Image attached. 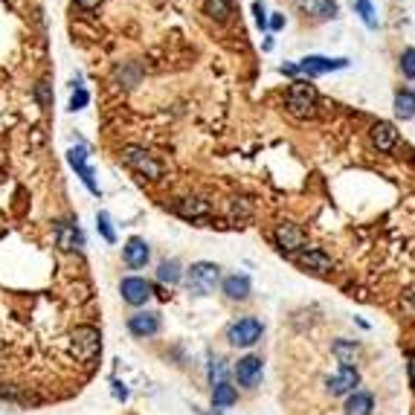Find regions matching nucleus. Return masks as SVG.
I'll return each mask as SVG.
<instances>
[{
  "label": "nucleus",
  "mask_w": 415,
  "mask_h": 415,
  "mask_svg": "<svg viewBox=\"0 0 415 415\" xmlns=\"http://www.w3.org/2000/svg\"><path fill=\"white\" fill-rule=\"evenodd\" d=\"M285 108L290 116L297 119H311L316 113V87L305 79H297L290 82L287 87V96H285Z\"/></svg>",
  "instance_id": "f257e3e1"
},
{
  "label": "nucleus",
  "mask_w": 415,
  "mask_h": 415,
  "mask_svg": "<svg viewBox=\"0 0 415 415\" xmlns=\"http://www.w3.org/2000/svg\"><path fill=\"white\" fill-rule=\"evenodd\" d=\"M87 102H90V93L85 87H76V90H73V96H70V111H82Z\"/></svg>",
  "instance_id": "c85d7f7f"
},
{
  "label": "nucleus",
  "mask_w": 415,
  "mask_h": 415,
  "mask_svg": "<svg viewBox=\"0 0 415 415\" xmlns=\"http://www.w3.org/2000/svg\"><path fill=\"white\" fill-rule=\"evenodd\" d=\"M204 12L215 18L218 23H224L233 15V6H230V0H204Z\"/></svg>",
  "instance_id": "b1692460"
},
{
  "label": "nucleus",
  "mask_w": 415,
  "mask_h": 415,
  "mask_svg": "<svg viewBox=\"0 0 415 415\" xmlns=\"http://www.w3.org/2000/svg\"><path fill=\"white\" fill-rule=\"evenodd\" d=\"M357 383H360V372L354 366H340L337 375L326 380V389H328V395L340 398V395H352Z\"/></svg>",
  "instance_id": "9d476101"
},
{
  "label": "nucleus",
  "mask_w": 415,
  "mask_h": 415,
  "mask_svg": "<svg viewBox=\"0 0 415 415\" xmlns=\"http://www.w3.org/2000/svg\"><path fill=\"white\" fill-rule=\"evenodd\" d=\"M299 6L308 9L316 18H334L337 15V4H334V0H299Z\"/></svg>",
  "instance_id": "4be33fe9"
},
{
  "label": "nucleus",
  "mask_w": 415,
  "mask_h": 415,
  "mask_svg": "<svg viewBox=\"0 0 415 415\" xmlns=\"http://www.w3.org/2000/svg\"><path fill=\"white\" fill-rule=\"evenodd\" d=\"M357 12L363 18V23L369 30H378V18H375V9H372V0H357Z\"/></svg>",
  "instance_id": "bb28decb"
},
{
  "label": "nucleus",
  "mask_w": 415,
  "mask_h": 415,
  "mask_svg": "<svg viewBox=\"0 0 415 415\" xmlns=\"http://www.w3.org/2000/svg\"><path fill=\"white\" fill-rule=\"evenodd\" d=\"M253 12H256V23L261 30H267V15H264V0H256L253 4Z\"/></svg>",
  "instance_id": "7c9ffc66"
},
{
  "label": "nucleus",
  "mask_w": 415,
  "mask_h": 415,
  "mask_svg": "<svg viewBox=\"0 0 415 415\" xmlns=\"http://www.w3.org/2000/svg\"><path fill=\"white\" fill-rule=\"evenodd\" d=\"M56 238H58V247L61 250H79V247H85V235H82V230L76 227V224H70V221H58L56 224Z\"/></svg>",
  "instance_id": "f3484780"
},
{
  "label": "nucleus",
  "mask_w": 415,
  "mask_h": 415,
  "mask_svg": "<svg viewBox=\"0 0 415 415\" xmlns=\"http://www.w3.org/2000/svg\"><path fill=\"white\" fill-rule=\"evenodd\" d=\"M297 261L305 267V271H314V273H328L331 267H334L331 256H328L326 250H320V247H305V250H299V253H297Z\"/></svg>",
  "instance_id": "4468645a"
},
{
  "label": "nucleus",
  "mask_w": 415,
  "mask_h": 415,
  "mask_svg": "<svg viewBox=\"0 0 415 415\" xmlns=\"http://www.w3.org/2000/svg\"><path fill=\"white\" fill-rule=\"evenodd\" d=\"M369 137H372V145L378 151H392L398 145V131H395L392 122H375Z\"/></svg>",
  "instance_id": "dca6fc26"
},
{
  "label": "nucleus",
  "mask_w": 415,
  "mask_h": 415,
  "mask_svg": "<svg viewBox=\"0 0 415 415\" xmlns=\"http://www.w3.org/2000/svg\"><path fill=\"white\" fill-rule=\"evenodd\" d=\"M67 160H70L73 168H76V175L82 178V183L90 189V194H96V198H99L102 189H99V183H96V175H93V168H90V163H87V149H85V145H76V149H70V151H67Z\"/></svg>",
  "instance_id": "6e6552de"
},
{
  "label": "nucleus",
  "mask_w": 415,
  "mask_h": 415,
  "mask_svg": "<svg viewBox=\"0 0 415 415\" xmlns=\"http://www.w3.org/2000/svg\"><path fill=\"white\" fill-rule=\"evenodd\" d=\"M172 212H178L180 218H186V221H201V218H209V204L201 201V198H183L172 206Z\"/></svg>",
  "instance_id": "a211bd4d"
},
{
  "label": "nucleus",
  "mask_w": 415,
  "mask_h": 415,
  "mask_svg": "<svg viewBox=\"0 0 415 415\" xmlns=\"http://www.w3.org/2000/svg\"><path fill=\"white\" fill-rule=\"evenodd\" d=\"M409 383L415 386V352L409 354Z\"/></svg>",
  "instance_id": "c9c22d12"
},
{
  "label": "nucleus",
  "mask_w": 415,
  "mask_h": 415,
  "mask_svg": "<svg viewBox=\"0 0 415 415\" xmlns=\"http://www.w3.org/2000/svg\"><path fill=\"white\" fill-rule=\"evenodd\" d=\"M395 113L401 119H412L415 116V93H409V90L395 93Z\"/></svg>",
  "instance_id": "393cba45"
},
{
  "label": "nucleus",
  "mask_w": 415,
  "mask_h": 415,
  "mask_svg": "<svg viewBox=\"0 0 415 415\" xmlns=\"http://www.w3.org/2000/svg\"><path fill=\"white\" fill-rule=\"evenodd\" d=\"M273 238H276V247L282 253H299V250H305V233L297 224H287V221L279 224L276 233H273Z\"/></svg>",
  "instance_id": "9b49d317"
},
{
  "label": "nucleus",
  "mask_w": 415,
  "mask_h": 415,
  "mask_svg": "<svg viewBox=\"0 0 415 415\" xmlns=\"http://www.w3.org/2000/svg\"><path fill=\"white\" fill-rule=\"evenodd\" d=\"M261 334H264V326H261V320H256V316H241V320H235L227 328V340H230V346H235V349L256 346L261 340Z\"/></svg>",
  "instance_id": "20e7f679"
},
{
  "label": "nucleus",
  "mask_w": 415,
  "mask_h": 415,
  "mask_svg": "<svg viewBox=\"0 0 415 415\" xmlns=\"http://www.w3.org/2000/svg\"><path fill=\"white\" fill-rule=\"evenodd\" d=\"M401 308H404L409 316H415V285H412V287H407L404 294H401Z\"/></svg>",
  "instance_id": "c756f323"
},
{
  "label": "nucleus",
  "mask_w": 415,
  "mask_h": 415,
  "mask_svg": "<svg viewBox=\"0 0 415 415\" xmlns=\"http://www.w3.org/2000/svg\"><path fill=\"white\" fill-rule=\"evenodd\" d=\"M331 352H334V357L340 360V366H352L354 357H357V352H360V346H357V343H349V340H337Z\"/></svg>",
  "instance_id": "5701e85b"
},
{
  "label": "nucleus",
  "mask_w": 415,
  "mask_h": 415,
  "mask_svg": "<svg viewBox=\"0 0 415 415\" xmlns=\"http://www.w3.org/2000/svg\"><path fill=\"white\" fill-rule=\"evenodd\" d=\"M180 279H183V271H180V261H178V259L160 261V267H157V282H163V285H178Z\"/></svg>",
  "instance_id": "412c9836"
},
{
  "label": "nucleus",
  "mask_w": 415,
  "mask_h": 415,
  "mask_svg": "<svg viewBox=\"0 0 415 415\" xmlns=\"http://www.w3.org/2000/svg\"><path fill=\"white\" fill-rule=\"evenodd\" d=\"M122 163H125L131 172H137L142 180H160L166 172L163 160H157L151 151L140 149V145H125V149H122Z\"/></svg>",
  "instance_id": "f03ea898"
},
{
  "label": "nucleus",
  "mask_w": 415,
  "mask_h": 415,
  "mask_svg": "<svg viewBox=\"0 0 415 415\" xmlns=\"http://www.w3.org/2000/svg\"><path fill=\"white\" fill-rule=\"evenodd\" d=\"M128 331L137 340H149V337L160 334V314L157 311H140V314L128 316Z\"/></svg>",
  "instance_id": "f8f14e48"
},
{
  "label": "nucleus",
  "mask_w": 415,
  "mask_h": 415,
  "mask_svg": "<svg viewBox=\"0 0 415 415\" xmlns=\"http://www.w3.org/2000/svg\"><path fill=\"white\" fill-rule=\"evenodd\" d=\"M119 294H122V299H125L128 305L140 308V305H145L154 297V285L149 279H142V276H128V279H122Z\"/></svg>",
  "instance_id": "423d86ee"
},
{
  "label": "nucleus",
  "mask_w": 415,
  "mask_h": 415,
  "mask_svg": "<svg viewBox=\"0 0 415 415\" xmlns=\"http://www.w3.org/2000/svg\"><path fill=\"white\" fill-rule=\"evenodd\" d=\"M186 285L192 294L209 297V294H215V287L221 285V267L215 261H194L186 271Z\"/></svg>",
  "instance_id": "7ed1b4c3"
},
{
  "label": "nucleus",
  "mask_w": 415,
  "mask_h": 415,
  "mask_svg": "<svg viewBox=\"0 0 415 415\" xmlns=\"http://www.w3.org/2000/svg\"><path fill=\"white\" fill-rule=\"evenodd\" d=\"M235 401H238V392H235L233 383L221 380V383L212 386V407H215V409H227V407H233Z\"/></svg>",
  "instance_id": "aec40b11"
},
{
  "label": "nucleus",
  "mask_w": 415,
  "mask_h": 415,
  "mask_svg": "<svg viewBox=\"0 0 415 415\" xmlns=\"http://www.w3.org/2000/svg\"><path fill=\"white\" fill-rule=\"evenodd\" d=\"M96 230L102 233V238H105L108 244L116 241V233H113V224H111V215H108V212H99V215H96Z\"/></svg>",
  "instance_id": "a878e982"
},
{
  "label": "nucleus",
  "mask_w": 415,
  "mask_h": 415,
  "mask_svg": "<svg viewBox=\"0 0 415 415\" xmlns=\"http://www.w3.org/2000/svg\"><path fill=\"white\" fill-rule=\"evenodd\" d=\"M35 99H38L41 105L50 102V99H47V82H38V87H35Z\"/></svg>",
  "instance_id": "473e14b6"
},
{
  "label": "nucleus",
  "mask_w": 415,
  "mask_h": 415,
  "mask_svg": "<svg viewBox=\"0 0 415 415\" xmlns=\"http://www.w3.org/2000/svg\"><path fill=\"white\" fill-rule=\"evenodd\" d=\"M261 357L259 354H244L235 366H233V375H235V380H238V386H244V389H256L259 383H261Z\"/></svg>",
  "instance_id": "0eeeda50"
},
{
  "label": "nucleus",
  "mask_w": 415,
  "mask_h": 415,
  "mask_svg": "<svg viewBox=\"0 0 415 415\" xmlns=\"http://www.w3.org/2000/svg\"><path fill=\"white\" fill-rule=\"evenodd\" d=\"M401 73L407 79H415V50H412V47L401 53Z\"/></svg>",
  "instance_id": "cd10ccee"
},
{
  "label": "nucleus",
  "mask_w": 415,
  "mask_h": 415,
  "mask_svg": "<svg viewBox=\"0 0 415 415\" xmlns=\"http://www.w3.org/2000/svg\"><path fill=\"white\" fill-rule=\"evenodd\" d=\"M99 349H102V340H99V331H96L93 326H79L76 331H73V354H76L82 363H93Z\"/></svg>",
  "instance_id": "39448f33"
},
{
  "label": "nucleus",
  "mask_w": 415,
  "mask_h": 415,
  "mask_svg": "<svg viewBox=\"0 0 415 415\" xmlns=\"http://www.w3.org/2000/svg\"><path fill=\"white\" fill-rule=\"evenodd\" d=\"M122 259H125V264L131 267V271H140V267L149 264L151 250H149V244H145V238H140V235L128 238L125 247H122Z\"/></svg>",
  "instance_id": "ddd939ff"
},
{
  "label": "nucleus",
  "mask_w": 415,
  "mask_h": 415,
  "mask_svg": "<svg viewBox=\"0 0 415 415\" xmlns=\"http://www.w3.org/2000/svg\"><path fill=\"white\" fill-rule=\"evenodd\" d=\"M267 27H271V30H282L285 27V18L282 15H273L271 20H267Z\"/></svg>",
  "instance_id": "f704fd0d"
},
{
  "label": "nucleus",
  "mask_w": 415,
  "mask_h": 415,
  "mask_svg": "<svg viewBox=\"0 0 415 415\" xmlns=\"http://www.w3.org/2000/svg\"><path fill=\"white\" fill-rule=\"evenodd\" d=\"M349 67V58H326V56H308L297 64V73H305L308 79H316V76H326L331 70H343Z\"/></svg>",
  "instance_id": "1a4fd4ad"
},
{
  "label": "nucleus",
  "mask_w": 415,
  "mask_h": 415,
  "mask_svg": "<svg viewBox=\"0 0 415 415\" xmlns=\"http://www.w3.org/2000/svg\"><path fill=\"white\" fill-rule=\"evenodd\" d=\"M221 290L227 294V299L233 302H244V299H250V290H253V282L250 276H244V273H233L221 282Z\"/></svg>",
  "instance_id": "2eb2a0df"
},
{
  "label": "nucleus",
  "mask_w": 415,
  "mask_h": 415,
  "mask_svg": "<svg viewBox=\"0 0 415 415\" xmlns=\"http://www.w3.org/2000/svg\"><path fill=\"white\" fill-rule=\"evenodd\" d=\"M76 4H79L82 9H87V12H93V9L102 6V0H76Z\"/></svg>",
  "instance_id": "72a5a7b5"
},
{
  "label": "nucleus",
  "mask_w": 415,
  "mask_h": 415,
  "mask_svg": "<svg viewBox=\"0 0 415 415\" xmlns=\"http://www.w3.org/2000/svg\"><path fill=\"white\" fill-rule=\"evenodd\" d=\"M113 398H116V401H128V389L122 386L119 380H113Z\"/></svg>",
  "instance_id": "2f4dec72"
},
{
  "label": "nucleus",
  "mask_w": 415,
  "mask_h": 415,
  "mask_svg": "<svg viewBox=\"0 0 415 415\" xmlns=\"http://www.w3.org/2000/svg\"><path fill=\"white\" fill-rule=\"evenodd\" d=\"M375 412V398L363 389H354V392L346 398V407H343V415H372Z\"/></svg>",
  "instance_id": "6ab92c4d"
}]
</instances>
